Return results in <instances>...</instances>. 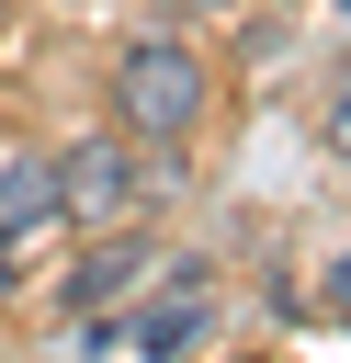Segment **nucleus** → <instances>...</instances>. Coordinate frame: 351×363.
<instances>
[{"label": "nucleus", "instance_id": "obj_1", "mask_svg": "<svg viewBox=\"0 0 351 363\" xmlns=\"http://www.w3.org/2000/svg\"><path fill=\"white\" fill-rule=\"evenodd\" d=\"M204 102H215V68H204L181 34H136V45L113 57V125H125L136 147H181V136L204 125Z\"/></svg>", "mask_w": 351, "mask_h": 363}, {"label": "nucleus", "instance_id": "obj_2", "mask_svg": "<svg viewBox=\"0 0 351 363\" xmlns=\"http://www.w3.org/2000/svg\"><path fill=\"white\" fill-rule=\"evenodd\" d=\"M125 340H136L147 363H181V352H204V340H215V284H204V261H159V295L125 318Z\"/></svg>", "mask_w": 351, "mask_h": 363}, {"label": "nucleus", "instance_id": "obj_3", "mask_svg": "<svg viewBox=\"0 0 351 363\" xmlns=\"http://www.w3.org/2000/svg\"><path fill=\"white\" fill-rule=\"evenodd\" d=\"M125 204H136L125 125H113V136H68V147H57V216H79V227H113Z\"/></svg>", "mask_w": 351, "mask_h": 363}, {"label": "nucleus", "instance_id": "obj_4", "mask_svg": "<svg viewBox=\"0 0 351 363\" xmlns=\"http://www.w3.org/2000/svg\"><path fill=\"white\" fill-rule=\"evenodd\" d=\"M159 261H170V250H147V238H102V250L57 284V306H68V318H113L136 284H159Z\"/></svg>", "mask_w": 351, "mask_h": 363}, {"label": "nucleus", "instance_id": "obj_5", "mask_svg": "<svg viewBox=\"0 0 351 363\" xmlns=\"http://www.w3.org/2000/svg\"><path fill=\"white\" fill-rule=\"evenodd\" d=\"M57 216V147H0V250Z\"/></svg>", "mask_w": 351, "mask_h": 363}, {"label": "nucleus", "instance_id": "obj_6", "mask_svg": "<svg viewBox=\"0 0 351 363\" xmlns=\"http://www.w3.org/2000/svg\"><path fill=\"white\" fill-rule=\"evenodd\" d=\"M317 136H328V147L351 159V79H328V102H317Z\"/></svg>", "mask_w": 351, "mask_h": 363}, {"label": "nucleus", "instance_id": "obj_7", "mask_svg": "<svg viewBox=\"0 0 351 363\" xmlns=\"http://www.w3.org/2000/svg\"><path fill=\"white\" fill-rule=\"evenodd\" d=\"M317 306H328V318H351V250L328 261V284H317Z\"/></svg>", "mask_w": 351, "mask_h": 363}, {"label": "nucleus", "instance_id": "obj_8", "mask_svg": "<svg viewBox=\"0 0 351 363\" xmlns=\"http://www.w3.org/2000/svg\"><path fill=\"white\" fill-rule=\"evenodd\" d=\"M159 11H238V0H159Z\"/></svg>", "mask_w": 351, "mask_h": 363}, {"label": "nucleus", "instance_id": "obj_9", "mask_svg": "<svg viewBox=\"0 0 351 363\" xmlns=\"http://www.w3.org/2000/svg\"><path fill=\"white\" fill-rule=\"evenodd\" d=\"M0 295H11V261H0Z\"/></svg>", "mask_w": 351, "mask_h": 363}, {"label": "nucleus", "instance_id": "obj_10", "mask_svg": "<svg viewBox=\"0 0 351 363\" xmlns=\"http://www.w3.org/2000/svg\"><path fill=\"white\" fill-rule=\"evenodd\" d=\"M340 23H351V0H340Z\"/></svg>", "mask_w": 351, "mask_h": 363}]
</instances>
